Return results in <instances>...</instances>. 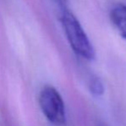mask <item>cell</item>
<instances>
[{
    "label": "cell",
    "instance_id": "6da1fadb",
    "mask_svg": "<svg viewBox=\"0 0 126 126\" xmlns=\"http://www.w3.org/2000/svg\"><path fill=\"white\" fill-rule=\"evenodd\" d=\"M60 21L72 50L84 59H94V48L76 16L66 9L60 13Z\"/></svg>",
    "mask_w": 126,
    "mask_h": 126
},
{
    "label": "cell",
    "instance_id": "7a4b0ae2",
    "mask_svg": "<svg viewBox=\"0 0 126 126\" xmlns=\"http://www.w3.org/2000/svg\"><path fill=\"white\" fill-rule=\"evenodd\" d=\"M39 104L43 114L50 123L58 126L65 125L64 101L54 87L47 85L42 88L39 96Z\"/></svg>",
    "mask_w": 126,
    "mask_h": 126
},
{
    "label": "cell",
    "instance_id": "3957f363",
    "mask_svg": "<svg viewBox=\"0 0 126 126\" xmlns=\"http://www.w3.org/2000/svg\"><path fill=\"white\" fill-rule=\"evenodd\" d=\"M110 18L119 34L126 39V5L123 3L115 5L110 12Z\"/></svg>",
    "mask_w": 126,
    "mask_h": 126
},
{
    "label": "cell",
    "instance_id": "277c9868",
    "mask_svg": "<svg viewBox=\"0 0 126 126\" xmlns=\"http://www.w3.org/2000/svg\"><path fill=\"white\" fill-rule=\"evenodd\" d=\"M88 90L90 94L94 97H100L105 92V87L103 81L97 76H92L88 81Z\"/></svg>",
    "mask_w": 126,
    "mask_h": 126
},
{
    "label": "cell",
    "instance_id": "5b68a950",
    "mask_svg": "<svg viewBox=\"0 0 126 126\" xmlns=\"http://www.w3.org/2000/svg\"><path fill=\"white\" fill-rule=\"evenodd\" d=\"M50 1L52 4H54L60 10V13L67 9L66 5L68 0H50Z\"/></svg>",
    "mask_w": 126,
    "mask_h": 126
},
{
    "label": "cell",
    "instance_id": "8992f818",
    "mask_svg": "<svg viewBox=\"0 0 126 126\" xmlns=\"http://www.w3.org/2000/svg\"><path fill=\"white\" fill-rule=\"evenodd\" d=\"M99 126H106V125H100Z\"/></svg>",
    "mask_w": 126,
    "mask_h": 126
}]
</instances>
